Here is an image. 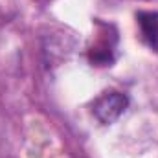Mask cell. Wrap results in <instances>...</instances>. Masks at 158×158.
<instances>
[{
    "label": "cell",
    "mask_w": 158,
    "mask_h": 158,
    "mask_svg": "<svg viewBox=\"0 0 158 158\" xmlns=\"http://www.w3.org/2000/svg\"><path fill=\"white\" fill-rule=\"evenodd\" d=\"M136 20L143 42L151 50L158 52V11H140L136 15Z\"/></svg>",
    "instance_id": "cell-3"
},
{
    "label": "cell",
    "mask_w": 158,
    "mask_h": 158,
    "mask_svg": "<svg viewBox=\"0 0 158 158\" xmlns=\"http://www.w3.org/2000/svg\"><path fill=\"white\" fill-rule=\"evenodd\" d=\"M99 33L88 48V59L96 66H110L116 59V46H118V33L110 24H98Z\"/></svg>",
    "instance_id": "cell-1"
},
{
    "label": "cell",
    "mask_w": 158,
    "mask_h": 158,
    "mask_svg": "<svg viewBox=\"0 0 158 158\" xmlns=\"http://www.w3.org/2000/svg\"><path fill=\"white\" fill-rule=\"evenodd\" d=\"M129 105V98L118 92V90H110V92H103L101 96H98L92 103V114L103 125H110L125 112Z\"/></svg>",
    "instance_id": "cell-2"
}]
</instances>
